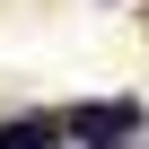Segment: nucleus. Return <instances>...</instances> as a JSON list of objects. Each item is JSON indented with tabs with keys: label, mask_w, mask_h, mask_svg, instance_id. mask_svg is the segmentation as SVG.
Segmentation results:
<instances>
[{
	"label": "nucleus",
	"mask_w": 149,
	"mask_h": 149,
	"mask_svg": "<svg viewBox=\"0 0 149 149\" xmlns=\"http://www.w3.org/2000/svg\"><path fill=\"white\" fill-rule=\"evenodd\" d=\"M0 149H53L44 123H0Z\"/></svg>",
	"instance_id": "obj_1"
}]
</instances>
